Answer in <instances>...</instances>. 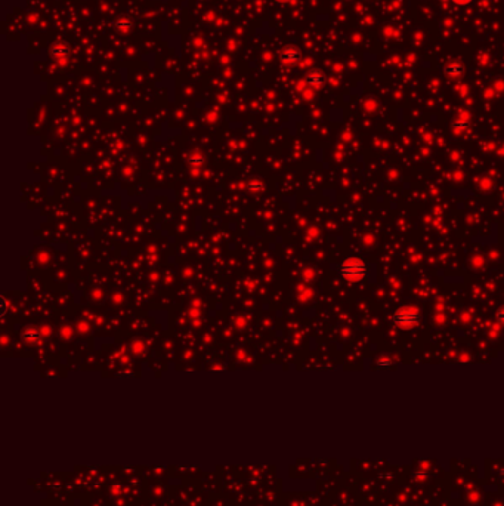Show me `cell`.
Listing matches in <instances>:
<instances>
[{
    "label": "cell",
    "instance_id": "8",
    "mask_svg": "<svg viewBox=\"0 0 504 506\" xmlns=\"http://www.w3.org/2000/svg\"><path fill=\"white\" fill-rule=\"evenodd\" d=\"M495 321L501 326H504V307L498 308L497 313H495Z\"/></svg>",
    "mask_w": 504,
    "mask_h": 506
},
{
    "label": "cell",
    "instance_id": "11",
    "mask_svg": "<svg viewBox=\"0 0 504 506\" xmlns=\"http://www.w3.org/2000/svg\"><path fill=\"white\" fill-rule=\"evenodd\" d=\"M469 123L467 122H456L454 123V129H467Z\"/></svg>",
    "mask_w": 504,
    "mask_h": 506
},
{
    "label": "cell",
    "instance_id": "9",
    "mask_svg": "<svg viewBox=\"0 0 504 506\" xmlns=\"http://www.w3.org/2000/svg\"><path fill=\"white\" fill-rule=\"evenodd\" d=\"M446 2L449 3H454V5H460V6H464V5H470L473 0H446Z\"/></svg>",
    "mask_w": 504,
    "mask_h": 506
},
{
    "label": "cell",
    "instance_id": "2",
    "mask_svg": "<svg viewBox=\"0 0 504 506\" xmlns=\"http://www.w3.org/2000/svg\"><path fill=\"white\" fill-rule=\"evenodd\" d=\"M390 321L393 326H396L399 329L410 330V329H414L420 324L422 314L419 313V310H416L413 307H401L392 313Z\"/></svg>",
    "mask_w": 504,
    "mask_h": 506
},
{
    "label": "cell",
    "instance_id": "4",
    "mask_svg": "<svg viewBox=\"0 0 504 506\" xmlns=\"http://www.w3.org/2000/svg\"><path fill=\"white\" fill-rule=\"evenodd\" d=\"M305 80H306V83H308L309 86H312V87H321V86H324V83H325V74H324L323 71L314 70V71L308 73V76H306Z\"/></svg>",
    "mask_w": 504,
    "mask_h": 506
},
{
    "label": "cell",
    "instance_id": "5",
    "mask_svg": "<svg viewBox=\"0 0 504 506\" xmlns=\"http://www.w3.org/2000/svg\"><path fill=\"white\" fill-rule=\"evenodd\" d=\"M50 55L57 60H65L70 55V47L65 43H55L50 47Z\"/></svg>",
    "mask_w": 504,
    "mask_h": 506
},
{
    "label": "cell",
    "instance_id": "10",
    "mask_svg": "<svg viewBox=\"0 0 504 506\" xmlns=\"http://www.w3.org/2000/svg\"><path fill=\"white\" fill-rule=\"evenodd\" d=\"M393 364V361H390L389 358H380L379 361H377V366H380V367H386V366H392Z\"/></svg>",
    "mask_w": 504,
    "mask_h": 506
},
{
    "label": "cell",
    "instance_id": "6",
    "mask_svg": "<svg viewBox=\"0 0 504 506\" xmlns=\"http://www.w3.org/2000/svg\"><path fill=\"white\" fill-rule=\"evenodd\" d=\"M464 65L463 64H460V63H452V64H449V65H446L445 68H444V73L448 76V77H460V76H463L464 74Z\"/></svg>",
    "mask_w": 504,
    "mask_h": 506
},
{
    "label": "cell",
    "instance_id": "12",
    "mask_svg": "<svg viewBox=\"0 0 504 506\" xmlns=\"http://www.w3.org/2000/svg\"><path fill=\"white\" fill-rule=\"evenodd\" d=\"M275 2H281V3H284V2H290V0H275Z\"/></svg>",
    "mask_w": 504,
    "mask_h": 506
},
{
    "label": "cell",
    "instance_id": "3",
    "mask_svg": "<svg viewBox=\"0 0 504 506\" xmlns=\"http://www.w3.org/2000/svg\"><path fill=\"white\" fill-rule=\"evenodd\" d=\"M280 58H281V61H282L284 64H288V65H290V64L299 63L300 58H302V54H300V50H299L297 47L288 46V47H285V49L282 50V52H281Z\"/></svg>",
    "mask_w": 504,
    "mask_h": 506
},
{
    "label": "cell",
    "instance_id": "7",
    "mask_svg": "<svg viewBox=\"0 0 504 506\" xmlns=\"http://www.w3.org/2000/svg\"><path fill=\"white\" fill-rule=\"evenodd\" d=\"M114 25H116V28H117L119 31H121V33H127V31L130 30V27H132V22H130V21H127V20H120V21H117Z\"/></svg>",
    "mask_w": 504,
    "mask_h": 506
},
{
    "label": "cell",
    "instance_id": "1",
    "mask_svg": "<svg viewBox=\"0 0 504 506\" xmlns=\"http://www.w3.org/2000/svg\"><path fill=\"white\" fill-rule=\"evenodd\" d=\"M368 274H370L368 264H365L363 259H358V258L346 259L344 262L339 265V275L344 281H349V283H358L364 280L365 277H368Z\"/></svg>",
    "mask_w": 504,
    "mask_h": 506
}]
</instances>
